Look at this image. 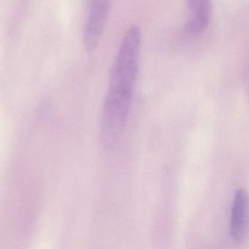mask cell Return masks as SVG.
<instances>
[{
	"instance_id": "1",
	"label": "cell",
	"mask_w": 249,
	"mask_h": 249,
	"mask_svg": "<svg viewBox=\"0 0 249 249\" xmlns=\"http://www.w3.org/2000/svg\"><path fill=\"white\" fill-rule=\"evenodd\" d=\"M141 42L140 27L129 28L114 60L101 121V137L107 148L117 144L128 120L139 73Z\"/></svg>"
},
{
	"instance_id": "2",
	"label": "cell",
	"mask_w": 249,
	"mask_h": 249,
	"mask_svg": "<svg viewBox=\"0 0 249 249\" xmlns=\"http://www.w3.org/2000/svg\"><path fill=\"white\" fill-rule=\"evenodd\" d=\"M231 235L234 242L241 244L249 234V195L245 189L237 190L231 211Z\"/></svg>"
},
{
	"instance_id": "3",
	"label": "cell",
	"mask_w": 249,
	"mask_h": 249,
	"mask_svg": "<svg viewBox=\"0 0 249 249\" xmlns=\"http://www.w3.org/2000/svg\"><path fill=\"white\" fill-rule=\"evenodd\" d=\"M109 10H89L83 29V45L86 51L92 52L97 48L106 26Z\"/></svg>"
},
{
	"instance_id": "4",
	"label": "cell",
	"mask_w": 249,
	"mask_h": 249,
	"mask_svg": "<svg viewBox=\"0 0 249 249\" xmlns=\"http://www.w3.org/2000/svg\"><path fill=\"white\" fill-rule=\"evenodd\" d=\"M190 11V18L186 24L189 33L197 35L207 29L212 15L210 0H185Z\"/></svg>"
},
{
	"instance_id": "5",
	"label": "cell",
	"mask_w": 249,
	"mask_h": 249,
	"mask_svg": "<svg viewBox=\"0 0 249 249\" xmlns=\"http://www.w3.org/2000/svg\"><path fill=\"white\" fill-rule=\"evenodd\" d=\"M89 10H107L110 8L111 0H88Z\"/></svg>"
}]
</instances>
